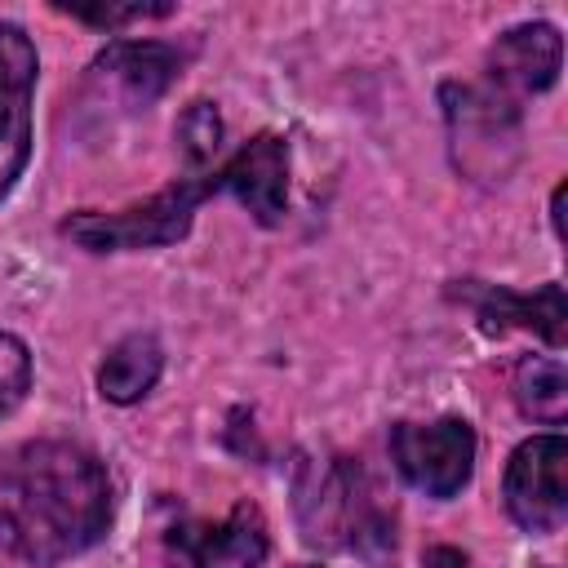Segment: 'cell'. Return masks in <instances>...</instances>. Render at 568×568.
I'll return each mask as SVG.
<instances>
[{"instance_id": "1", "label": "cell", "mask_w": 568, "mask_h": 568, "mask_svg": "<svg viewBox=\"0 0 568 568\" xmlns=\"http://www.w3.org/2000/svg\"><path fill=\"white\" fill-rule=\"evenodd\" d=\"M111 524L106 466L67 439H27L0 453V550L53 568L102 541Z\"/></svg>"}, {"instance_id": "10", "label": "cell", "mask_w": 568, "mask_h": 568, "mask_svg": "<svg viewBox=\"0 0 568 568\" xmlns=\"http://www.w3.org/2000/svg\"><path fill=\"white\" fill-rule=\"evenodd\" d=\"M479 315V324L488 333H506V328H528L537 337H546L555 351L564 346V324H568V306H564V284H541L537 293H515V288H493V284H466L462 288Z\"/></svg>"}, {"instance_id": "13", "label": "cell", "mask_w": 568, "mask_h": 568, "mask_svg": "<svg viewBox=\"0 0 568 568\" xmlns=\"http://www.w3.org/2000/svg\"><path fill=\"white\" fill-rule=\"evenodd\" d=\"M515 404L541 426H564L568 413V373L555 355H524L515 368Z\"/></svg>"}, {"instance_id": "3", "label": "cell", "mask_w": 568, "mask_h": 568, "mask_svg": "<svg viewBox=\"0 0 568 568\" xmlns=\"http://www.w3.org/2000/svg\"><path fill=\"white\" fill-rule=\"evenodd\" d=\"M395 470L426 497H453L475 470V430L466 417L439 422H395L390 426Z\"/></svg>"}, {"instance_id": "2", "label": "cell", "mask_w": 568, "mask_h": 568, "mask_svg": "<svg viewBox=\"0 0 568 568\" xmlns=\"http://www.w3.org/2000/svg\"><path fill=\"white\" fill-rule=\"evenodd\" d=\"M217 169L209 173H186V178H173L164 191H155L151 200L142 204H129V209H115V213H98V209H80L62 222V235L75 240L80 248L89 253H129V248H164V244H178L191 222H195V209L217 195Z\"/></svg>"}, {"instance_id": "17", "label": "cell", "mask_w": 568, "mask_h": 568, "mask_svg": "<svg viewBox=\"0 0 568 568\" xmlns=\"http://www.w3.org/2000/svg\"><path fill=\"white\" fill-rule=\"evenodd\" d=\"M422 564H426V568H466V555L453 550V546H430Z\"/></svg>"}, {"instance_id": "4", "label": "cell", "mask_w": 568, "mask_h": 568, "mask_svg": "<svg viewBox=\"0 0 568 568\" xmlns=\"http://www.w3.org/2000/svg\"><path fill=\"white\" fill-rule=\"evenodd\" d=\"M501 493L524 532H555L568 519V439L559 430L524 439L506 462Z\"/></svg>"}, {"instance_id": "7", "label": "cell", "mask_w": 568, "mask_h": 568, "mask_svg": "<svg viewBox=\"0 0 568 568\" xmlns=\"http://www.w3.org/2000/svg\"><path fill=\"white\" fill-rule=\"evenodd\" d=\"M217 186L231 191L262 226H275L288 213V142L271 129L253 133L217 164Z\"/></svg>"}, {"instance_id": "18", "label": "cell", "mask_w": 568, "mask_h": 568, "mask_svg": "<svg viewBox=\"0 0 568 568\" xmlns=\"http://www.w3.org/2000/svg\"><path fill=\"white\" fill-rule=\"evenodd\" d=\"M293 568H315V564H293Z\"/></svg>"}, {"instance_id": "16", "label": "cell", "mask_w": 568, "mask_h": 568, "mask_svg": "<svg viewBox=\"0 0 568 568\" xmlns=\"http://www.w3.org/2000/svg\"><path fill=\"white\" fill-rule=\"evenodd\" d=\"M71 18L89 22V27H102V31H115V27H129V22H146V18H169L173 4H62Z\"/></svg>"}, {"instance_id": "11", "label": "cell", "mask_w": 568, "mask_h": 568, "mask_svg": "<svg viewBox=\"0 0 568 568\" xmlns=\"http://www.w3.org/2000/svg\"><path fill=\"white\" fill-rule=\"evenodd\" d=\"M178 67H182V53L173 44H160V40H115V44H106L98 53L93 80H106L133 106H146V102H155L178 80Z\"/></svg>"}, {"instance_id": "9", "label": "cell", "mask_w": 568, "mask_h": 568, "mask_svg": "<svg viewBox=\"0 0 568 568\" xmlns=\"http://www.w3.org/2000/svg\"><path fill=\"white\" fill-rule=\"evenodd\" d=\"M191 568H257L271 550L266 519L253 501H235L217 524H182L169 537Z\"/></svg>"}, {"instance_id": "6", "label": "cell", "mask_w": 568, "mask_h": 568, "mask_svg": "<svg viewBox=\"0 0 568 568\" xmlns=\"http://www.w3.org/2000/svg\"><path fill=\"white\" fill-rule=\"evenodd\" d=\"M444 115L453 133L457 164L466 173H506L497 164L501 146H515L519 106L493 93L488 84H444Z\"/></svg>"}, {"instance_id": "8", "label": "cell", "mask_w": 568, "mask_h": 568, "mask_svg": "<svg viewBox=\"0 0 568 568\" xmlns=\"http://www.w3.org/2000/svg\"><path fill=\"white\" fill-rule=\"evenodd\" d=\"M564 40L550 22H524L497 36L488 49V89L519 106L528 93H546L559 80Z\"/></svg>"}, {"instance_id": "12", "label": "cell", "mask_w": 568, "mask_h": 568, "mask_svg": "<svg viewBox=\"0 0 568 568\" xmlns=\"http://www.w3.org/2000/svg\"><path fill=\"white\" fill-rule=\"evenodd\" d=\"M164 373V351L151 333H129L120 337L102 364H98V390L111 404H138Z\"/></svg>"}, {"instance_id": "14", "label": "cell", "mask_w": 568, "mask_h": 568, "mask_svg": "<svg viewBox=\"0 0 568 568\" xmlns=\"http://www.w3.org/2000/svg\"><path fill=\"white\" fill-rule=\"evenodd\" d=\"M178 142H182V155H186V169L191 173H209L217 146H222V115L213 102H191L178 120Z\"/></svg>"}, {"instance_id": "15", "label": "cell", "mask_w": 568, "mask_h": 568, "mask_svg": "<svg viewBox=\"0 0 568 568\" xmlns=\"http://www.w3.org/2000/svg\"><path fill=\"white\" fill-rule=\"evenodd\" d=\"M31 390V351L22 337L0 333V417H9Z\"/></svg>"}, {"instance_id": "5", "label": "cell", "mask_w": 568, "mask_h": 568, "mask_svg": "<svg viewBox=\"0 0 568 568\" xmlns=\"http://www.w3.org/2000/svg\"><path fill=\"white\" fill-rule=\"evenodd\" d=\"M40 58L18 22H0V200L18 186L31 160V98Z\"/></svg>"}]
</instances>
